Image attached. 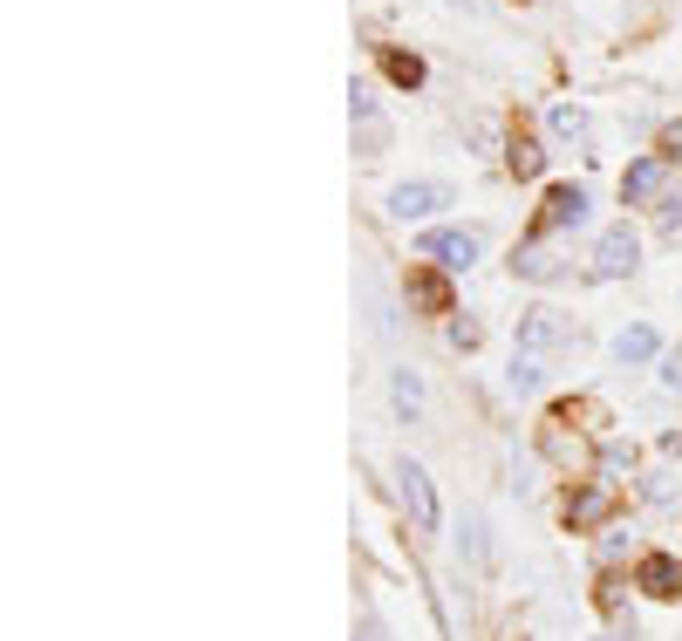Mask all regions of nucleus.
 Returning a JSON list of instances; mask_svg holds the SVG:
<instances>
[{"mask_svg": "<svg viewBox=\"0 0 682 641\" xmlns=\"http://www.w3.org/2000/svg\"><path fill=\"white\" fill-rule=\"evenodd\" d=\"M396 485H403V505H410V519H417V532H437V526H444V512H437V485H430V471H423L417 457H403Z\"/></svg>", "mask_w": 682, "mask_h": 641, "instance_id": "obj_1", "label": "nucleus"}, {"mask_svg": "<svg viewBox=\"0 0 682 641\" xmlns=\"http://www.w3.org/2000/svg\"><path fill=\"white\" fill-rule=\"evenodd\" d=\"M423 253H430L437 266H451V273H464V266L485 253V239H478V232H430V239H423Z\"/></svg>", "mask_w": 682, "mask_h": 641, "instance_id": "obj_2", "label": "nucleus"}, {"mask_svg": "<svg viewBox=\"0 0 682 641\" xmlns=\"http://www.w3.org/2000/svg\"><path fill=\"white\" fill-rule=\"evenodd\" d=\"M635 260H642V246H635V232L628 226H614V232H601V246H594V273H635Z\"/></svg>", "mask_w": 682, "mask_h": 641, "instance_id": "obj_3", "label": "nucleus"}, {"mask_svg": "<svg viewBox=\"0 0 682 641\" xmlns=\"http://www.w3.org/2000/svg\"><path fill=\"white\" fill-rule=\"evenodd\" d=\"M444 205H451L444 185H396L389 191V212H396V219H430V212H444Z\"/></svg>", "mask_w": 682, "mask_h": 641, "instance_id": "obj_4", "label": "nucleus"}, {"mask_svg": "<svg viewBox=\"0 0 682 641\" xmlns=\"http://www.w3.org/2000/svg\"><path fill=\"white\" fill-rule=\"evenodd\" d=\"M662 185H669V157H642V164L621 171V198H628V205H648Z\"/></svg>", "mask_w": 682, "mask_h": 641, "instance_id": "obj_5", "label": "nucleus"}, {"mask_svg": "<svg viewBox=\"0 0 682 641\" xmlns=\"http://www.w3.org/2000/svg\"><path fill=\"white\" fill-rule=\"evenodd\" d=\"M587 219V191L580 185H553L546 191V226H580Z\"/></svg>", "mask_w": 682, "mask_h": 641, "instance_id": "obj_6", "label": "nucleus"}, {"mask_svg": "<svg viewBox=\"0 0 682 641\" xmlns=\"http://www.w3.org/2000/svg\"><path fill=\"white\" fill-rule=\"evenodd\" d=\"M553 341H567V321H560V314H546V307H539V314H526V321H519V348H553Z\"/></svg>", "mask_w": 682, "mask_h": 641, "instance_id": "obj_7", "label": "nucleus"}, {"mask_svg": "<svg viewBox=\"0 0 682 641\" xmlns=\"http://www.w3.org/2000/svg\"><path fill=\"white\" fill-rule=\"evenodd\" d=\"M642 587L655 601H669V594H682V566L669 560V553H655V560H642Z\"/></svg>", "mask_w": 682, "mask_h": 641, "instance_id": "obj_8", "label": "nucleus"}, {"mask_svg": "<svg viewBox=\"0 0 682 641\" xmlns=\"http://www.w3.org/2000/svg\"><path fill=\"white\" fill-rule=\"evenodd\" d=\"M389 403H396V416H403V423H417V416H423V382H417V369H396V382H389Z\"/></svg>", "mask_w": 682, "mask_h": 641, "instance_id": "obj_9", "label": "nucleus"}, {"mask_svg": "<svg viewBox=\"0 0 682 641\" xmlns=\"http://www.w3.org/2000/svg\"><path fill=\"white\" fill-rule=\"evenodd\" d=\"M607 505H614V498H607L601 485H594V491H573V498H567V526H601Z\"/></svg>", "mask_w": 682, "mask_h": 641, "instance_id": "obj_10", "label": "nucleus"}, {"mask_svg": "<svg viewBox=\"0 0 682 641\" xmlns=\"http://www.w3.org/2000/svg\"><path fill=\"white\" fill-rule=\"evenodd\" d=\"M546 130H553V137H587V110H573V103H553V110H546Z\"/></svg>", "mask_w": 682, "mask_h": 641, "instance_id": "obj_11", "label": "nucleus"}, {"mask_svg": "<svg viewBox=\"0 0 682 641\" xmlns=\"http://www.w3.org/2000/svg\"><path fill=\"white\" fill-rule=\"evenodd\" d=\"M614 355H621V362H648V355H655V335H648V328H628V335L614 341Z\"/></svg>", "mask_w": 682, "mask_h": 641, "instance_id": "obj_12", "label": "nucleus"}, {"mask_svg": "<svg viewBox=\"0 0 682 641\" xmlns=\"http://www.w3.org/2000/svg\"><path fill=\"white\" fill-rule=\"evenodd\" d=\"M410 301L430 307V314H444V280H430V273H423V280H410Z\"/></svg>", "mask_w": 682, "mask_h": 641, "instance_id": "obj_13", "label": "nucleus"}, {"mask_svg": "<svg viewBox=\"0 0 682 641\" xmlns=\"http://www.w3.org/2000/svg\"><path fill=\"white\" fill-rule=\"evenodd\" d=\"M512 171H519V178H539V171H546V151H532V144H512Z\"/></svg>", "mask_w": 682, "mask_h": 641, "instance_id": "obj_14", "label": "nucleus"}, {"mask_svg": "<svg viewBox=\"0 0 682 641\" xmlns=\"http://www.w3.org/2000/svg\"><path fill=\"white\" fill-rule=\"evenodd\" d=\"M512 266H519L526 280H553V273H560V260H553V253H526V260H512Z\"/></svg>", "mask_w": 682, "mask_h": 641, "instance_id": "obj_15", "label": "nucleus"}, {"mask_svg": "<svg viewBox=\"0 0 682 641\" xmlns=\"http://www.w3.org/2000/svg\"><path fill=\"white\" fill-rule=\"evenodd\" d=\"M389 76L403 82V89H417V82H423V62H417V55H389Z\"/></svg>", "mask_w": 682, "mask_h": 641, "instance_id": "obj_16", "label": "nucleus"}, {"mask_svg": "<svg viewBox=\"0 0 682 641\" xmlns=\"http://www.w3.org/2000/svg\"><path fill=\"white\" fill-rule=\"evenodd\" d=\"M512 389H539V362H532V355L512 362Z\"/></svg>", "mask_w": 682, "mask_h": 641, "instance_id": "obj_17", "label": "nucleus"}, {"mask_svg": "<svg viewBox=\"0 0 682 641\" xmlns=\"http://www.w3.org/2000/svg\"><path fill=\"white\" fill-rule=\"evenodd\" d=\"M451 341L457 348H478V321H451Z\"/></svg>", "mask_w": 682, "mask_h": 641, "instance_id": "obj_18", "label": "nucleus"}, {"mask_svg": "<svg viewBox=\"0 0 682 641\" xmlns=\"http://www.w3.org/2000/svg\"><path fill=\"white\" fill-rule=\"evenodd\" d=\"M662 382H669V389H682V348L669 355V369H662Z\"/></svg>", "mask_w": 682, "mask_h": 641, "instance_id": "obj_19", "label": "nucleus"}, {"mask_svg": "<svg viewBox=\"0 0 682 641\" xmlns=\"http://www.w3.org/2000/svg\"><path fill=\"white\" fill-rule=\"evenodd\" d=\"M355 641H389V635H382L376 621H362V635H355Z\"/></svg>", "mask_w": 682, "mask_h": 641, "instance_id": "obj_20", "label": "nucleus"}]
</instances>
